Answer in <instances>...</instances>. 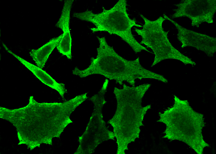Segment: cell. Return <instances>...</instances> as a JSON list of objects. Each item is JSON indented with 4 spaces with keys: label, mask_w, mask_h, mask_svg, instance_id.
<instances>
[{
    "label": "cell",
    "mask_w": 216,
    "mask_h": 154,
    "mask_svg": "<svg viewBox=\"0 0 216 154\" xmlns=\"http://www.w3.org/2000/svg\"><path fill=\"white\" fill-rule=\"evenodd\" d=\"M74 1L66 0L64 2L60 17L56 23V26L63 31L62 37L56 47L58 52L71 59L72 39L70 29V13Z\"/></svg>",
    "instance_id": "9c48e42d"
},
{
    "label": "cell",
    "mask_w": 216,
    "mask_h": 154,
    "mask_svg": "<svg viewBox=\"0 0 216 154\" xmlns=\"http://www.w3.org/2000/svg\"><path fill=\"white\" fill-rule=\"evenodd\" d=\"M62 34L53 38L39 48L32 49L29 54L36 65L42 69L45 66L49 56L56 47L61 39Z\"/></svg>",
    "instance_id": "8fae6325"
},
{
    "label": "cell",
    "mask_w": 216,
    "mask_h": 154,
    "mask_svg": "<svg viewBox=\"0 0 216 154\" xmlns=\"http://www.w3.org/2000/svg\"><path fill=\"white\" fill-rule=\"evenodd\" d=\"M215 11V0H187L178 4L172 17L188 18L196 27L204 23H213Z\"/></svg>",
    "instance_id": "52a82bcc"
},
{
    "label": "cell",
    "mask_w": 216,
    "mask_h": 154,
    "mask_svg": "<svg viewBox=\"0 0 216 154\" xmlns=\"http://www.w3.org/2000/svg\"><path fill=\"white\" fill-rule=\"evenodd\" d=\"M99 74L120 85L126 82L133 86L138 80L150 79L164 83L168 80L163 75L148 69L141 63L140 57L127 60L119 55L110 45L105 49L97 63Z\"/></svg>",
    "instance_id": "277c9868"
},
{
    "label": "cell",
    "mask_w": 216,
    "mask_h": 154,
    "mask_svg": "<svg viewBox=\"0 0 216 154\" xmlns=\"http://www.w3.org/2000/svg\"><path fill=\"white\" fill-rule=\"evenodd\" d=\"M87 98L85 93L62 102H39L32 96L24 107H1L0 117L15 128L18 145H25L32 150L42 144L52 145L53 139L60 137L73 123L71 115Z\"/></svg>",
    "instance_id": "6da1fadb"
},
{
    "label": "cell",
    "mask_w": 216,
    "mask_h": 154,
    "mask_svg": "<svg viewBox=\"0 0 216 154\" xmlns=\"http://www.w3.org/2000/svg\"><path fill=\"white\" fill-rule=\"evenodd\" d=\"M90 100L93 110L85 130L79 138L78 146L75 153L76 154L94 153L101 143V138L103 137L100 131L108 130L100 129L102 128L100 126L104 124L103 123L100 124L103 122L102 111L106 102L105 96L101 93H96L90 97Z\"/></svg>",
    "instance_id": "8992f818"
},
{
    "label": "cell",
    "mask_w": 216,
    "mask_h": 154,
    "mask_svg": "<svg viewBox=\"0 0 216 154\" xmlns=\"http://www.w3.org/2000/svg\"><path fill=\"white\" fill-rule=\"evenodd\" d=\"M3 45L8 52L28 69L42 83L56 90L62 97H64L67 91L64 84L57 82L45 71L14 53L4 44Z\"/></svg>",
    "instance_id": "30bf717a"
},
{
    "label": "cell",
    "mask_w": 216,
    "mask_h": 154,
    "mask_svg": "<svg viewBox=\"0 0 216 154\" xmlns=\"http://www.w3.org/2000/svg\"><path fill=\"white\" fill-rule=\"evenodd\" d=\"M159 116V121L166 126L165 138L182 142L198 154L209 146L202 134L203 115L195 111L187 100L175 96L173 105Z\"/></svg>",
    "instance_id": "7a4b0ae2"
},
{
    "label": "cell",
    "mask_w": 216,
    "mask_h": 154,
    "mask_svg": "<svg viewBox=\"0 0 216 154\" xmlns=\"http://www.w3.org/2000/svg\"><path fill=\"white\" fill-rule=\"evenodd\" d=\"M140 16L144 24L142 29H135V31L141 37L140 43L151 49L153 53L154 58L151 67L168 59L177 60L186 65H196L194 61L181 52L170 42L168 32L165 31L163 27L165 20L163 17L151 20L142 14Z\"/></svg>",
    "instance_id": "5b68a950"
},
{
    "label": "cell",
    "mask_w": 216,
    "mask_h": 154,
    "mask_svg": "<svg viewBox=\"0 0 216 154\" xmlns=\"http://www.w3.org/2000/svg\"><path fill=\"white\" fill-rule=\"evenodd\" d=\"M126 0H119L111 8L103 7L102 11L94 13L87 10L75 12L73 17L78 20L92 24L93 32H106L120 37L136 53L144 51L150 53L146 47L139 43L134 37L132 29L134 26L142 27L136 21L130 18L127 12Z\"/></svg>",
    "instance_id": "3957f363"
},
{
    "label": "cell",
    "mask_w": 216,
    "mask_h": 154,
    "mask_svg": "<svg viewBox=\"0 0 216 154\" xmlns=\"http://www.w3.org/2000/svg\"><path fill=\"white\" fill-rule=\"evenodd\" d=\"M163 17L174 24L176 27L177 37L182 44V47H193L208 55L215 54V38L185 28L166 15H164Z\"/></svg>",
    "instance_id": "ba28073f"
}]
</instances>
